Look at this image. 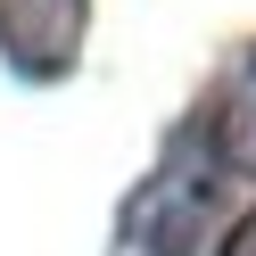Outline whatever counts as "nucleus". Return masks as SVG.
<instances>
[{
    "instance_id": "obj_1",
    "label": "nucleus",
    "mask_w": 256,
    "mask_h": 256,
    "mask_svg": "<svg viewBox=\"0 0 256 256\" xmlns=\"http://www.w3.org/2000/svg\"><path fill=\"white\" fill-rule=\"evenodd\" d=\"M223 182H232V174L215 166L206 132H182V140H174L166 174H157V182L140 190V240H149V256H182L190 240H198L206 206L223 198Z\"/></svg>"
},
{
    "instance_id": "obj_2",
    "label": "nucleus",
    "mask_w": 256,
    "mask_h": 256,
    "mask_svg": "<svg viewBox=\"0 0 256 256\" xmlns=\"http://www.w3.org/2000/svg\"><path fill=\"white\" fill-rule=\"evenodd\" d=\"M198 132H206L223 174H256V50H240V66L223 74L215 108L198 116Z\"/></svg>"
},
{
    "instance_id": "obj_3",
    "label": "nucleus",
    "mask_w": 256,
    "mask_h": 256,
    "mask_svg": "<svg viewBox=\"0 0 256 256\" xmlns=\"http://www.w3.org/2000/svg\"><path fill=\"white\" fill-rule=\"evenodd\" d=\"M215 256H256V206L232 223V232H223V248H215Z\"/></svg>"
}]
</instances>
